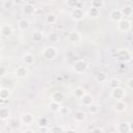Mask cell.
<instances>
[{
    "label": "cell",
    "instance_id": "1",
    "mask_svg": "<svg viewBox=\"0 0 133 133\" xmlns=\"http://www.w3.org/2000/svg\"><path fill=\"white\" fill-rule=\"evenodd\" d=\"M88 68V63L84 59H77L73 64V71L76 74H82L84 73Z\"/></svg>",
    "mask_w": 133,
    "mask_h": 133
},
{
    "label": "cell",
    "instance_id": "2",
    "mask_svg": "<svg viewBox=\"0 0 133 133\" xmlns=\"http://www.w3.org/2000/svg\"><path fill=\"white\" fill-rule=\"evenodd\" d=\"M114 57L118 60V61H123V62H127L131 60V53L128 51V49H119L115 52Z\"/></svg>",
    "mask_w": 133,
    "mask_h": 133
},
{
    "label": "cell",
    "instance_id": "3",
    "mask_svg": "<svg viewBox=\"0 0 133 133\" xmlns=\"http://www.w3.org/2000/svg\"><path fill=\"white\" fill-rule=\"evenodd\" d=\"M56 55H57V50H56V48H54L52 46L46 47L42 52V56L46 59H49V60L54 59L56 57Z\"/></svg>",
    "mask_w": 133,
    "mask_h": 133
},
{
    "label": "cell",
    "instance_id": "4",
    "mask_svg": "<svg viewBox=\"0 0 133 133\" xmlns=\"http://www.w3.org/2000/svg\"><path fill=\"white\" fill-rule=\"evenodd\" d=\"M125 96H126V92H125V90L121 86H117L115 88H112V90H111V97L115 101L116 100H124Z\"/></svg>",
    "mask_w": 133,
    "mask_h": 133
},
{
    "label": "cell",
    "instance_id": "5",
    "mask_svg": "<svg viewBox=\"0 0 133 133\" xmlns=\"http://www.w3.org/2000/svg\"><path fill=\"white\" fill-rule=\"evenodd\" d=\"M131 28V22L127 19H122L121 21L117 22V29L121 32H127Z\"/></svg>",
    "mask_w": 133,
    "mask_h": 133
},
{
    "label": "cell",
    "instance_id": "6",
    "mask_svg": "<svg viewBox=\"0 0 133 133\" xmlns=\"http://www.w3.org/2000/svg\"><path fill=\"white\" fill-rule=\"evenodd\" d=\"M71 17L74 21H81L84 17V12L81 8H78V7H75L72 9L71 11Z\"/></svg>",
    "mask_w": 133,
    "mask_h": 133
},
{
    "label": "cell",
    "instance_id": "7",
    "mask_svg": "<svg viewBox=\"0 0 133 133\" xmlns=\"http://www.w3.org/2000/svg\"><path fill=\"white\" fill-rule=\"evenodd\" d=\"M123 15H122V11L121 9H112L110 11V19L114 22H118L123 19Z\"/></svg>",
    "mask_w": 133,
    "mask_h": 133
},
{
    "label": "cell",
    "instance_id": "8",
    "mask_svg": "<svg viewBox=\"0 0 133 133\" xmlns=\"http://www.w3.org/2000/svg\"><path fill=\"white\" fill-rule=\"evenodd\" d=\"M33 121H34V117H33V114L31 113H25L21 118V123L23 125H31Z\"/></svg>",
    "mask_w": 133,
    "mask_h": 133
},
{
    "label": "cell",
    "instance_id": "9",
    "mask_svg": "<svg viewBox=\"0 0 133 133\" xmlns=\"http://www.w3.org/2000/svg\"><path fill=\"white\" fill-rule=\"evenodd\" d=\"M119 133H127L130 132V127H129V123L127 122H121L119 124H117V129H116Z\"/></svg>",
    "mask_w": 133,
    "mask_h": 133
},
{
    "label": "cell",
    "instance_id": "10",
    "mask_svg": "<svg viewBox=\"0 0 133 133\" xmlns=\"http://www.w3.org/2000/svg\"><path fill=\"white\" fill-rule=\"evenodd\" d=\"M29 25H30V22H29V20H28L27 18L21 19V20L19 21V23H18V27H19V29L22 30V31H25L26 29H28Z\"/></svg>",
    "mask_w": 133,
    "mask_h": 133
},
{
    "label": "cell",
    "instance_id": "11",
    "mask_svg": "<svg viewBox=\"0 0 133 133\" xmlns=\"http://www.w3.org/2000/svg\"><path fill=\"white\" fill-rule=\"evenodd\" d=\"M1 34L3 35V36H10L11 34H12V32H14V29H12V27L10 26V25H3L2 27H1Z\"/></svg>",
    "mask_w": 133,
    "mask_h": 133
},
{
    "label": "cell",
    "instance_id": "12",
    "mask_svg": "<svg viewBox=\"0 0 133 133\" xmlns=\"http://www.w3.org/2000/svg\"><path fill=\"white\" fill-rule=\"evenodd\" d=\"M114 109L116 110V111H119V112H122V111H124L125 109H126V107H127V104H126V102L124 101V100H116L115 101V103H114Z\"/></svg>",
    "mask_w": 133,
    "mask_h": 133
},
{
    "label": "cell",
    "instance_id": "13",
    "mask_svg": "<svg viewBox=\"0 0 133 133\" xmlns=\"http://www.w3.org/2000/svg\"><path fill=\"white\" fill-rule=\"evenodd\" d=\"M9 117H10V110H9V108L2 106L0 108V118L2 121H4V119H8Z\"/></svg>",
    "mask_w": 133,
    "mask_h": 133
},
{
    "label": "cell",
    "instance_id": "14",
    "mask_svg": "<svg viewBox=\"0 0 133 133\" xmlns=\"http://www.w3.org/2000/svg\"><path fill=\"white\" fill-rule=\"evenodd\" d=\"M15 74H16L17 77H19V78H23V77L27 76V74H28V70H27L26 66H18V68L16 69Z\"/></svg>",
    "mask_w": 133,
    "mask_h": 133
},
{
    "label": "cell",
    "instance_id": "15",
    "mask_svg": "<svg viewBox=\"0 0 133 133\" xmlns=\"http://www.w3.org/2000/svg\"><path fill=\"white\" fill-rule=\"evenodd\" d=\"M51 100H52V101H55V102H57V103H61V102L64 100V95H63V92H61V91H55V92L52 95Z\"/></svg>",
    "mask_w": 133,
    "mask_h": 133
},
{
    "label": "cell",
    "instance_id": "16",
    "mask_svg": "<svg viewBox=\"0 0 133 133\" xmlns=\"http://www.w3.org/2000/svg\"><path fill=\"white\" fill-rule=\"evenodd\" d=\"M35 11V7H34V5L33 4H30V3H26L25 5H24V7H23V12L25 14V15H32L33 12Z\"/></svg>",
    "mask_w": 133,
    "mask_h": 133
},
{
    "label": "cell",
    "instance_id": "17",
    "mask_svg": "<svg viewBox=\"0 0 133 133\" xmlns=\"http://www.w3.org/2000/svg\"><path fill=\"white\" fill-rule=\"evenodd\" d=\"M9 96H10L9 89L4 88V87H1V89H0V99H1V102L3 103L5 100H8Z\"/></svg>",
    "mask_w": 133,
    "mask_h": 133
},
{
    "label": "cell",
    "instance_id": "18",
    "mask_svg": "<svg viewBox=\"0 0 133 133\" xmlns=\"http://www.w3.org/2000/svg\"><path fill=\"white\" fill-rule=\"evenodd\" d=\"M122 15L123 17H132V14H133V7L130 6V5H125L122 9Z\"/></svg>",
    "mask_w": 133,
    "mask_h": 133
},
{
    "label": "cell",
    "instance_id": "19",
    "mask_svg": "<svg viewBox=\"0 0 133 133\" xmlns=\"http://www.w3.org/2000/svg\"><path fill=\"white\" fill-rule=\"evenodd\" d=\"M68 38H69V41L72 42V43H77V42L80 41L81 35L79 34V32H77V31H73V32H71V33L69 34Z\"/></svg>",
    "mask_w": 133,
    "mask_h": 133
},
{
    "label": "cell",
    "instance_id": "20",
    "mask_svg": "<svg viewBox=\"0 0 133 133\" xmlns=\"http://www.w3.org/2000/svg\"><path fill=\"white\" fill-rule=\"evenodd\" d=\"M81 101H82V103H83V105H85V106H89V105H91L92 104V97H91V95H89V94H85L83 97H82V99H81Z\"/></svg>",
    "mask_w": 133,
    "mask_h": 133
},
{
    "label": "cell",
    "instance_id": "21",
    "mask_svg": "<svg viewBox=\"0 0 133 133\" xmlns=\"http://www.w3.org/2000/svg\"><path fill=\"white\" fill-rule=\"evenodd\" d=\"M23 60H24L26 65H31L33 63V61H34V57H33V55L31 53H25V55L23 57Z\"/></svg>",
    "mask_w": 133,
    "mask_h": 133
},
{
    "label": "cell",
    "instance_id": "22",
    "mask_svg": "<svg viewBox=\"0 0 133 133\" xmlns=\"http://www.w3.org/2000/svg\"><path fill=\"white\" fill-rule=\"evenodd\" d=\"M85 94H86V91L84 90V88H83V87L78 86V87H76V88H75V97H76L77 99L81 100V99H82V97H83Z\"/></svg>",
    "mask_w": 133,
    "mask_h": 133
},
{
    "label": "cell",
    "instance_id": "23",
    "mask_svg": "<svg viewBox=\"0 0 133 133\" xmlns=\"http://www.w3.org/2000/svg\"><path fill=\"white\" fill-rule=\"evenodd\" d=\"M87 14H88V16H89L90 18H98V16H99V14H100V9H99V8H96V7H94V6H90V8L88 9Z\"/></svg>",
    "mask_w": 133,
    "mask_h": 133
},
{
    "label": "cell",
    "instance_id": "24",
    "mask_svg": "<svg viewBox=\"0 0 133 133\" xmlns=\"http://www.w3.org/2000/svg\"><path fill=\"white\" fill-rule=\"evenodd\" d=\"M49 107H50V110H51V111H53V112H59L60 103H57V102L51 100V102H50V104H49Z\"/></svg>",
    "mask_w": 133,
    "mask_h": 133
},
{
    "label": "cell",
    "instance_id": "25",
    "mask_svg": "<svg viewBox=\"0 0 133 133\" xmlns=\"http://www.w3.org/2000/svg\"><path fill=\"white\" fill-rule=\"evenodd\" d=\"M7 125L9 127H11L12 129H15V128H18L20 126V122L16 117H9L7 121Z\"/></svg>",
    "mask_w": 133,
    "mask_h": 133
},
{
    "label": "cell",
    "instance_id": "26",
    "mask_svg": "<svg viewBox=\"0 0 133 133\" xmlns=\"http://www.w3.org/2000/svg\"><path fill=\"white\" fill-rule=\"evenodd\" d=\"M47 38H48V41L51 42V43H57V42L59 41V35H58V33H56V32H50V33L48 34Z\"/></svg>",
    "mask_w": 133,
    "mask_h": 133
},
{
    "label": "cell",
    "instance_id": "27",
    "mask_svg": "<svg viewBox=\"0 0 133 133\" xmlns=\"http://www.w3.org/2000/svg\"><path fill=\"white\" fill-rule=\"evenodd\" d=\"M74 118L77 122H83L85 119V113L83 111H80V110L79 111H76L74 113Z\"/></svg>",
    "mask_w": 133,
    "mask_h": 133
},
{
    "label": "cell",
    "instance_id": "28",
    "mask_svg": "<svg viewBox=\"0 0 133 133\" xmlns=\"http://www.w3.org/2000/svg\"><path fill=\"white\" fill-rule=\"evenodd\" d=\"M117 86H121V81L118 78H111L109 80V87L110 88H115Z\"/></svg>",
    "mask_w": 133,
    "mask_h": 133
},
{
    "label": "cell",
    "instance_id": "29",
    "mask_svg": "<svg viewBox=\"0 0 133 133\" xmlns=\"http://www.w3.org/2000/svg\"><path fill=\"white\" fill-rule=\"evenodd\" d=\"M96 80L98 81V82H105L106 80H107V75H106V73H104V72H100V73H98L97 74V76H96Z\"/></svg>",
    "mask_w": 133,
    "mask_h": 133
},
{
    "label": "cell",
    "instance_id": "30",
    "mask_svg": "<svg viewBox=\"0 0 133 133\" xmlns=\"http://www.w3.org/2000/svg\"><path fill=\"white\" fill-rule=\"evenodd\" d=\"M56 21H57V17H56L54 14H49V15H47V17H46V22H47V23H49V24H54V23H56Z\"/></svg>",
    "mask_w": 133,
    "mask_h": 133
},
{
    "label": "cell",
    "instance_id": "31",
    "mask_svg": "<svg viewBox=\"0 0 133 133\" xmlns=\"http://www.w3.org/2000/svg\"><path fill=\"white\" fill-rule=\"evenodd\" d=\"M32 38L34 42H41L42 38H43V32L42 31H34L33 34H32Z\"/></svg>",
    "mask_w": 133,
    "mask_h": 133
},
{
    "label": "cell",
    "instance_id": "32",
    "mask_svg": "<svg viewBox=\"0 0 133 133\" xmlns=\"http://www.w3.org/2000/svg\"><path fill=\"white\" fill-rule=\"evenodd\" d=\"M103 5H104L103 0H91V6H94L96 8L100 9L101 7H103Z\"/></svg>",
    "mask_w": 133,
    "mask_h": 133
},
{
    "label": "cell",
    "instance_id": "33",
    "mask_svg": "<svg viewBox=\"0 0 133 133\" xmlns=\"http://www.w3.org/2000/svg\"><path fill=\"white\" fill-rule=\"evenodd\" d=\"M88 111H89V113H91V114H96V113H98V111H99V106L91 104V105L88 106Z\"/></svg>",
    "mask_w": 133,
    "mask_h": 133
},
{
    "label": "cell",
    "instance_id": "34",
    "mask_svg": "<svg viewBox=\"0 0 133 133\" xmlns=\"http://www.w3.org/2000/svg\"><path fill=\"white\" fill-rule=\"evenodd\" d=\"M78 4H79V0H66V5L69 7L75 8V7H77Z\"/></svg>",
    "mask_w": 133,
    "mask_h": 133
},
{
    "label": "cell",
    "instance_id": "35",
    "mask_svg": "<svg viewBox=\"0 0 133 133\" xmlns=\"http://www.w3.org/2000/svg\"><path fill=\"white\" fill-rule=\"evenodd\" d=\"M63 131H64V129L59 126H54V127L50 128V132H63Z\"/></svg>",
    "mask_w": 133,
    "mask_h": 133
},
{
    "label": "cell",
    "instance_id": "36",
    "mask_svg": "<svg viewBox=\"0 0 133 133\" xmlns=\"http://www.w3.org/2000/svg\"><path fill=\"white\" fill-rule=\"evenodd\" d=\"M38 125H39V126H48V119H47L46 117H42V118H39V121H38Z\"/></svg>",
    "mask_w": 133,
    "mask_h": 133
},
{
    "label": "cell",
    "instance_id": "37",
    "mask_svg": "<svg viewBox=\"0 0 133 133\" xmlns=\"http://www.w3.org/2000/svg\"><path fill=\"white\" fill-rule=\"evenodd\" d=\"M118 70L119 71H125L126 70V62L119 61V63H118Z\"/></svg>",
    "mask_w": 133,
    "mask_h": 133
},
{
    "label": "cell",
    "instance_id": "38",
    "mask_svg": "<svg viewBox=\"0 0 133 133\" xmlns=\"http://www.w3.org/2000/svg\"><path fill=\"white\" fill-rule=\"evenodd\" d=\"M127 86H128L130 89H133V78H130V79L127 81Z\"/></svg>",
    "mask_w": 133,
    "mask_h": 133
},
{
    "label": "cell",
    "instance_id": "39",
    "mask_svg": "<svg viewBox=\"0 0 133 133\" xmlns=\"http://www.w3.org/2000/svg\"><path fill=\"white\" fill-rule=\"evenodd\" d=\"M5 74H6V66L2 65L1 66V76L3 77V76H5Z\"/></svg>",
    "mask_w": 133,
    "mask_h": 133
},
{
    "label": "cell",
    "instance_id": "40",
    "mask_svg": "<svg viewBox=\"0 0 133 133\" xmlns=\"http://www.w3.org/2000/svg\"><path fill=\"white\" fill-rule=\"evenodd\" d=\"M59 112H62V113H68V112H69V109H65L64 107H60Z\"/></svg>",
    "mask_w": 133,
    "mask_h": 133
},
{
    "label": "cell",
    "instance_id": "41",
    "mask_svg": "<svg viewBox=\"0 0 133 133\" xmlns=\"http://www.w3.org/2000/svg\"><path fill=\"white\" fill-rule=\"evenodd\" d=\"M11 4H12V3H11L10 1H9V2H5V3H4V7H5V8H8V7L11 6Z\"/></svg>",
    "mask_w": 133,
    "mask_h": 133
},
{
    "label": "cell",
    "instance_id": "42",
    "mask_svg": "<svg viewBox=\"0 0 133 133\" xmlns=\"http://www.w3.org/2000/svg\"><path fill=\"white\" fill-rule=\"evenodd\" d=\"M91 131H92V132H103L104 130L101 129V128H95V129H92Z\"/></svg>",
    "mask_w": 133,
    "mask_h": 133
},
{
    "label": "cell",
    "instance_id": "43",
    "mask_svg": "<svg viewBox=\"0 0 133 133\" xmlns=\"http://www.w3.org/2000/svg\"><path fill=\"white\" fill-rule=\"evenodd\" d=\"M129 127H130V131H133V122L129 123Z\"/></svg>",
    "mask_w": 133,
    "mask_h": 133
},
{
    "label": "cell",
    "instance_id": "44",
    "mask_svg": "<svg viewBox=\"0 0 133 133\" xmlns=\"http://www.w3.org/2000/svg\"><path fill=\"white\" fill-rule=\"evenodd\" d=\"M24 132H33V130H25Z\"/></svg>",
    "mask_w": 133,
    "mask_h": 133
},
{
    "label": "cell",
    "instance_id": "45",
    "mask_svg": "<svg viewBox=\"0 0 133 133\" xmlns=\"http://www.w3.org/2000/svg\"><path fill=\"white\" fill-rule=\"evenodd\" d=\"M26 1H28V0H23V2H26Z\"/></svg>",
    "mask_w": 133,
    "mask_h": 133
},
{
    "label": "cell",
    "instance_id": "46",
    "mask_svg": "<svg viewBox=\"0 0 133 133\" xmlns=\"http://www.w3.org/2000/svg\"><path fill=\"white\" fill-rule=\"evenodd\" d=\"M132 17H133V14H132Z\"/></svg>",
    "mask_w": 133,
    "mask_h": 133
},
{
    "label": "cell",
    "instance_id": "47",
    "mask_svg": "<svg viewBox=\"0 0 133 133\" xmlns=\"http://www.w3.org/2000/svg\"><path fill=\"white\" fill-rule=\"evenodd\" d=\"M53 1H55V0H53Z\"/></svg>",
    "mask_w": 133,
    "mask_h": 133
}]
</instances>
